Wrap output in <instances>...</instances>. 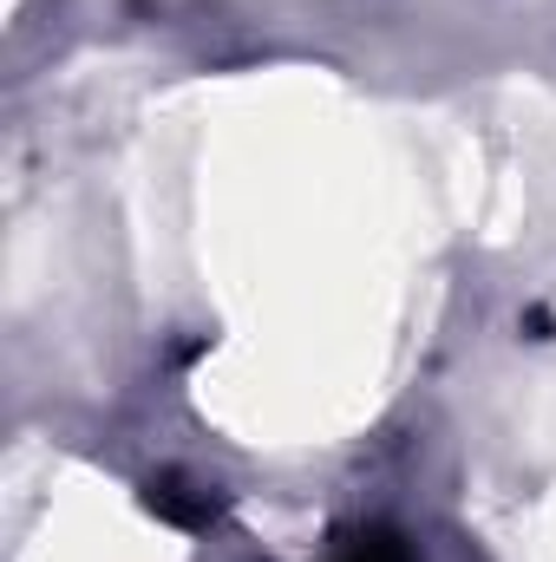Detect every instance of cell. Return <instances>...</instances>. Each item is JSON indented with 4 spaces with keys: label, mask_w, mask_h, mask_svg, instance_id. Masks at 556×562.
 Masks as SVG:
<instances>
[{
    "label": "cell",
    "mask_w": 556,
    "mask_h": 562,
    "mask_svg": "<svg viewBox=\"0 0 556 562\" xmlns=\"http://www.w3.org/2000/svg\"><path fill=\"white\" fill-rule=\"evenodd\" d=\"M144 504H151L157 517L184 524V530H203V524L216 517V504H210V497H197V491H184V484H170V477H164V484H151V491H144Z\"/></svg>",
    "instance_id": "6da1fadb"
},
{
    "label": "cell",
    "mask_w": 556,
    "mask_h": 562,
    "mask_svg": "<svg viewBox=\"0 0 556 562\" xmlns=\"http://www.w3.org/2000/svg\"><path fill=\"white\" fill-rule=\"evenodd\" d=\"M341 562H413V557H407V543L393 530H367V537H354L341 550Z\"/></svg>",
    "instance_id": "7a4b0ae2"
}]
</instances>
